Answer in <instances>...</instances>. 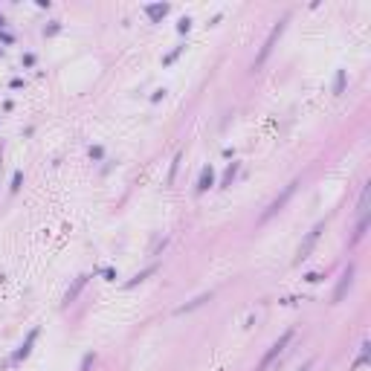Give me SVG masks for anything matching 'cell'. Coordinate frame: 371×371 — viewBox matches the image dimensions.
<instances>
[{
	"label": "cell",
	"mask_w": 371,
	"mask_h": 371,
	"mask_svg": "<svg viewBox=\"0 0 371 371\" xmlns=\"http://www.w3.org/2000/svg\"><path fill=\"white\" fill-rule=\"evenodd\" d=\"M319 232H322V224L316 226L313 232H307L305 244H302V247H299V255H296V261H299V264H302V261H305L307 255H310V250H313V247H316V241H319Z\"/></svg>",
	"instance_id": "7a4b0ae2"
},
{
	"label": "cell",
	"mask_w": 371,
	"mask_h": 371,
	"mask_svg": "<svg viewBox=\"0 0 371 371\" xmlns=\"http://www.w3.org/2000/svg\"><path fill=\"white\" fill-rule=\"evenodd\" d=\"M35 337H38V331H32V333H29V339H26V342H24V348H21V351H17V354L12 357V363H21V360H24V357L29 354V348H32Z\"/></svg>",
	"instance_id": "8992f818"
},
{
	"label": "cell",
	"mask_w": 371,
	"mask_h": 371,
	"mask_svg": "<svg viewBox=\"0 0 371 371\" xmlns=\"http://www.w3.org/2000/svg\"><path fill=\"white\" fill-rule=\"evenodd\" d=\"M282 29H284V21H282V24H279V26H275V29H273V32H270V38H267V44H264V49H261V55H258V64H261V61H264V58H267V55H270V49H273V44H275V38H279V35H282Z\"/></svg>",
	"instance_id": "3957f363"
},
{
	"label": "cell",
	"mask_w": 371,
	"mask_h": 371,
	"mask_svg": "<svg viewBox=\"0 0 371 371\" xmlns=\"http://www.w3.org/2000/svg\"><path fill=\"white\" fill-rule=\"evenodd\" d=\"M290 194H293V186H287V192H284L282 197H279V200H275L273 206H270V209L264 212V220H267V218H273L275 212H279V209H282V206H284V200H287V197H290Z\"/></svg>",
	"instance_id": "277c9868"
},
{
	"label": "cell",
	"mask_w": 371,
	"mask_h": 371,
	"mask_svg": "<svg viewBox=\"0 0 371 371\" xmlns=\"http://www.w3.org/2000/svg\"><path fill=\"white\" fill-rule=\"evenodd\" d=\"M351 275H354V267H348V270H345V275H342V282H339L337 293H333V299H337V302H339V299H342V296H345L348 284H351Z\"/></svg>",
	"instance_id": "5b68a950"
},
{
	"label": "cell",
	"mask_w": 371,
	"mask_h": 371,
	"mask_svg": "<svg viewBox=\"0 0 371 371\" xmlns=\"http://www.w3.org/2000/svg\"><path fill=\"white\" fill-rule=\"evenodd\" d=\"M169 12V6H148V15L151 17H160V15H165Z\"/></svg>",
	"instance_id": "30bf717a"
},
{
	"label": "cell",
	"mask_w": 371,
	"mask_h": 371,
	"mask_svg": "<svg viewBox=\"0 0 371 371\" xmlns=\"http://www.w3.org/2000/svg\"><path fill=\"white\" fill-rule=\"evenodd\" d=\"M342 84H345V76L339 73V76H337V93H342Z\"/></svg>",
	"instance_id": "8fae6325"
},
{
	"label": "cell",
	"mask_w": 371,
	"mask_h": 371,
	"mask_svg": "<svg viewBox=\"0 0 371 371\" xmlns=\"http://www.w3.org/2000/svg\"><path fill=\"white\" fill-rule=\"evenodd\" d=\"M365 360H368V342H363V351H360V357L354 360V368H360V365H363Z\"/></svg>",
	"instance_id": "9c48e42d"
},
{
	"label": "cell",
	"mask_w": 371,
	"mask_h": 371,
	"mask_svg": "<svg viewBox=\"0 0 371 371\" xmlns=\"http://www.w3.org/2000/svg\"><path fill=\"white\" fill-rule=\"evenodd\" d=\"M87 284V275H81V279H76V284H73V290H67V296H64V305H70L76 296H79V290Z\"/></svg>",
	"instance_id": "52a82bcc"
},
{
	"label": "cell",
	"mask_w": 371,
	"mask_h": 371,
	"mask_svg": "<svg viewBox=\"0 0 371 371\" xmlns=\"http://www.w3.org/2000/svg\"><path fill=\"white\" fill-rule=\"evenodd\" d=\"M290 339H293V331H284L282 337H279V342H275V345H273V348H270V351H267V354H264V360H261V363H258V368H255V371H267V365L273 363L275 357H279V354H282V351H284V348L290 345Z\"/></svg>",
	"instance_id": "6da1fadb"
},
{
	"label": "cell",
	"mask_w": 371,
	"mask_h": 371,
	"mask_svg": "<svg viewBox=\"0 0 371 371\" xmlns=\"http://www.w3.org/2000/svg\"><path fill=\"white\" fill-rule=\"evenodd\" d=\"M212 186V169H203V174H200V183H197V192H206Z\"/></svg>",
	"instance_id": "ba28073f"
}]
</instances>
